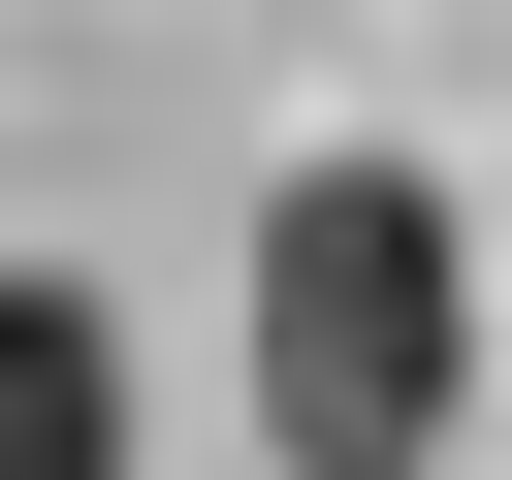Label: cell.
Instances as JSON below:
<instances>
[{
    "instance_id": "obj_1",
    "label": "cell",
    "mask_w": 512,
    "mask_h": 480,
    "mask_svg": "<svg viewBox=\"0 0 512 480\" xmlns=\"http://www.w3.org/2000/svg\"><path fill=\"white\" fill-rule=\"evenodd\" d=\"M448 384H480V256H448V160H288L256 192V480H448Z\"/></svg>"
},
{
    "instance_id": "obj_2",
    "label": "cell",
    "mask_w": 512,
    "mask_h": 480,
    "mask_svg": "<svg viewBox=\"0 0 512 480\" xmlns=\"http://www.w3.org/2000/svg\"><path fill=\"white\" fill-rule=\"evenodd\" d=\"M0 480H128V320L64 256H0Z\"/></svg>"
}]
</instances>
